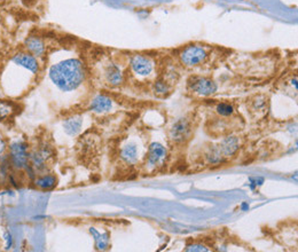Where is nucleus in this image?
<instances>
[{
    "instance_id": "nucleus-8",
    "label": "nucleus",
    "mask_w": 298,
    "mask_h": 252,
    "mask_svg": "<svg viewBox=\"0 0 298 252\" xmlns=\"http://www.w3.org/2000/svg\"><path fill=\"white\" fill-rule=\"evenodd\" d=\"M190 134V123L185 118H181L174 124L170 130V137L176 142H182L188 139Z\"/></svg>"
},
{
    "instance_id": "nucleus-3",
    "label": "nucleus",
    "mask_w": 298,
    "mask_h": 252,
    "mask_svg": "<svg viewBox=\"0 0 298 252\" xmlns=\"http://www.w3.org/2000/svg\"><path fill=\"white\" fill-rule=\"evenodd\" d=\"M207 50L198 45L187 46L180 53V60L186 67H196V65L201 64L207 58Z\"/></svg>"
},
{
    "instance_id": "nucleus-11",
    "label": "nucleus",
    "mask_w": 298,
    "mask_h": 252,
    "mask_svg": "<svg viewBox=\"0 0 298 252\" xmlns=\"http://www.w3.org/2000/svg\"><path fill=\"white\" fill-rule=\"evenodd\" d=\"M84 123V118L83 116L80 115H73L71 117H68L67 119H64L63 122V129L64 132L68 134V136L75 137L82 130Z\"/></svg>"
},
{
    "instance_id": "nucleus-18",
    "label": "nucleus",
    "mask_w": 298,
    "mask_h": 252,
    "mask_svg": "<svg viewBox=\"0 0 298 252\" xmlns=\"http://www.w3.org/2000/svg\"><path fill=\"white\" fill-rule=\"evenodd\" d=\"M217 112L222 116H231L234 112V108L228 103H220L217 105Z\"/></svg>"
},
{
    "instance_id": "nucleus-14",
    "label": "nucleus",
    "mask_w": 298,
    "mask_h": 252,
    "mask_svg": "<svg viewBox=\"0 0 298 252\" xmlns=\"http://www.w3.org/2000/svg\"><path fill=\"white\" fill-rule=\"evenodd\" d=\"M219 148H220V151H222L224 157L233 155L234 152L238 151V138H235V137L226 138L225 140H224L222 142V144H220Z\"/></svg>"
},
{
    "instance_id": "nucleus-6",
    "label": "nucleus",
    "mask_w": 298,
    "mask_h": 252,
    "mask_svg": "<svg viewBox=\"0 0 298 252\" xmlns=\"http://www.w3.org/2000/svg\"><path fill=\"white\" fill-rule=\"evenodd\" d=\"M130 64L134 74L142 76V77L150 75L153 71V62L150 61L149 57L143 56L141 54H135L132 56Z\"/></svg>"
},
{
    "instance_id": "nucleus-19",
    "label": "nucleus",
    "mask_w": 298,
    "mask_h": 252,
    "mask_svg": "<svg viewBox=\"0 0 298 252\" xmlns=\"http://www.w3.org/2000/svg\"><path fill=\"white\" fill-rule=\"evenodd\" d=\"M91 233H93L95 236H97V247L99 249H106L108 247V239H107V235H100L98 232H95L94 229H91Z\"/></svg>"
},
{
    "instance_id": "nucleus-5",
    "label": "nucleus",
    "mask_w": 298,
    "mask_h": 252,
    "mask_svg": "<svg viewBox=\"0 0 298 252\" xmlns=\"http://www.w3.org/2000/svg\"><path fill=\"white\" fill-rule=\"evenodd\" d=\"M189 87L193 92L203 97H209L216 93L217 84L211 79L194 77L189 82Z\"/></svg>"
},
{
    "instance_id": "nucleus-2",
    "label": "nucleus",
    "mask_w": 298,
    "mask_h": 252,
    "mask_svg": "<svg viewBox=\"0 0 298 252\" xmlns=\"http://www.w3.org/2000/svg\"><path fill=\"white\" fill-rule=\"evenodd\" d=\"M9 157L12 165L17 170L27 169L29 165V152L23 141L16 140L9 146Z\"/></svg>"
},
{
    "instance_id": "nucleus-13",
    "label": "nucleus",
    "mask_w": 298,
    "mask_h": 252,
    "mask_svg": "<svg viewBox=\"0 0 298 252\" xmlns=\"http://www.w3.org/2000/svg\"><path fill=\"white\" fill-rule=\"evenodd\" d=\"M17 107L13 101L0 100V122H6L16 114Z\"/></svg>"
},
{
    "instance_id": "nucleus-22",
    "label": "nucleus",
    "mask_w": 298,
    "mask_h": 252,
    "mask_svg": "<svg viewBox=\"0 0 298 252\" xmlns=\"http://www.w3.org/2000/svg\"><path fill=\"white\" fill-rule=\"evenodd\" d=\"M5 151H6V141L1 134H0V155H1Z\"/></svg>"
},
{
    "instance_id": "nucleus-21",
    "label": "nucleus",
    "mask_w": 298,
    "mask_h": 252,
    "mask_svg": "<svg viewBox=\"0 0 298 252\" xmlns=\"http://www.w3.org/2000/svg\"><path fill=\"white\" fill-rule=\"evenodd\" d=\"M5 240H6V249H10V247H12V236H10V234L8 232L5 233Z\"/></svg>"
},
{
    "instance_id": "nucleus-7",
    "label": "nucleus",
    "mask_w": 298,
    "mask_h": 252,
    "mask_svg": "<svg viewBox=\"0 0 298 252\" xmlns=\"http://www.w3.org/2000/svg\"><path fill=\"white\" fill-rule=\"evenodd\" d=\"M24 50L32 54L37 58L43 57L46 54V44L39 36H29L24 40Z\"/></svg>"
},
{
    "instance_id": "nucleus-15",
    "label": "nucleus",
    "mask_w": 298,
    "mask_h": 252,
    "mask_svg": "<svg viewBox=\"0 0 298 252\" xmlns=\"http://www.w3.org/2000/svg\"><path fill=\"white\" fill-rule=\"evenodd\" d=\"M120 157H122V159L124 160V162H126L128 164L134 163L138 158L137 146L133 144L125 146V147L122 149V151H120Z\"/></svg>"
},
{
    "instance_id": "nucleus-4",
    "label": "nucleus",
    "mask_w": 298,
    "mask_h": 252,
    "mask_svg": "<svg viewBox=\"0 0 298 252\" xmlns=\"http://www.w3.org/2000/svg\"><path fill=\"white\" fill-rule=\"evenodd\" d=\"M10 62L15 63L20 67L27 69L28 71H30L32 75H38L39 74V61L36 56L32 55V54L28 53L27 50H21V52H17L12 55L10 57Z\"/></svg>"
},
{
    "instance_id": "nucleus-12",
    "label": "nucleus",
    "mask_w": 298,
    "mask_h": 252,
    "mask_svg": "<svg viewBox=\"0 0 298 252\" xmlns=\"http://www.w3.org/2000/svg\"><path fill=\"white\" fill-rule=\"evenodd\" d=\"M167 157V149L160 144L150 145L148 151V163L149 165H156Z\"/></svg>"
},
{
    "instance_id": "nucleus-16",
    "label": "nucleus",
    "mask_w": 298,
    "mask_h": 252,
    "mask_svg": "<svg viewBox=\"0 0 298 252\" xmlns=\"http://www.w3.org/2000/svg\"><path fill=\"white\" fill-rule=\"evenodd\" d=\"M57 178L54 175H43L38 179H36L35 185L40 189H52L57 186Z\"/></svg>"
},
{
    "instance_id": "nucleus-1",
    "label": "nucleus",
    "mask_w": 298,
    "mask_h": 252,
    "mask_svg": "<svg viewBox=\"0 0 298 252\" xmlns=\"http://www.w3.org/2000/svg\"><path fill=\"white\" fill-rule=\"evenodd\" d=\"M49 77L62 92H72L85 82L86 69L79 58H65L50 68Z\"/></svg>"
},
{
    "instance_id": "nucleus-23",
    "label": "nucleus",
    "mask_w": 298,
    "mask_h": 252,
    "mask_svg": "<svg viewBox=\"0 0 298 252\" xmlns=\"http://www.w3.org/2000/svg\"><path fill=\"white\" fill-rule=\"evenodd\" d=\"M190 249H187V250H193V251H205L207 249H204L203 247H201V246H193V247H189Z\"/></svg>"
},
{
    "instance_id": "nucleus-9",
    "label": "nucleus",
    "mask_w": 298,
    "mask_h": 252,
    "mask_svg": "<svg viewBox=\"0 0 298 252\" xmlns=\"http://www.w3.org/2000/svg\"><path fill=\"white\" fill-rule=\"evenodd\" d=\"M114 101L108 96L105 94H98L97 97L92 99L90 103V110L95 114H105L113 109Z\"/></svg>"
},
{
    "instance_id": "nucleus-20",
    "label": "nucleus",
    "mask_w": 298,
    "mask_h": 252,
    "mask_svg": "<svg viewBox=\"0 0 298 252\" xmlns=\"http://www.w3.org/2000/svg\"><path fill=\"white\" fill-rule=\"evenodd\" d=\"M154 89H155V92L157 94H160V96H163V94H167L169 92L168 84L163 82V80H158V82H156Z\"/></svg>"
},
{
    "instance_id": "nucleus-10",
    "label": "nucleus",
    "mask_w": 298,
    "mask_h": 252,
    "mask_svg": "<svg viewBox=\"0 0 298 252\" xmlns=\"http://www.w3.org/2000/svg\"><path fill=\"white\" fill-rule=\"evenodd\" d=\"M105 77L110 86H119L123 83V72L114 62H109L105 69Z\"/></svg>"
},
{
    "instance_id": "nucleus-17",
    "label": "nucleus",
    "mask_w": 298,
    "mask_h": 252,
    "mask_svg": "<svg viewBox=\"0 0 298 252\" xmlns=\"http://www.w3.org/2000/svg\"><path fill=\"white\" fill-rule=\"evenodd\" d=\"M207 158L209 159L210 163H220L224 159V155L222 151H220L219 147H212L209 151V154L207 155Z\"/></svg>"
}]
</instances>
